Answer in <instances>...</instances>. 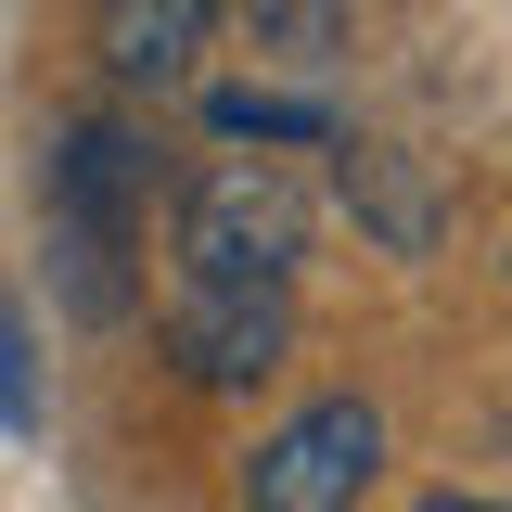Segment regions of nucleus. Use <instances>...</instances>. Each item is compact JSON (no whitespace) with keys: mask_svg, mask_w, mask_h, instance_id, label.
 <instances>
[{"mask_svg":"<svg viewBox=\"0 0 512 512\" xmlns=\"http://www.w3.org/2000/svg\"><path fill=\"white\" fill-rule=\"evenodd\" d=\"M295 256H308V205H295V180L269 154H231V167H205L180 192V269L192 282H295Z\"/></svg>","mask_w":512,"mask_h":512,"instance_id":"nucleus-1","label":"nucleus"},{"mask_svg":"<svg viewBox=\"0 0 512 512\" xmlns=\"http://www.w3.org/2000/svg\"><path fill=\"white\" fill-rule=\"evenodd\" d=\"M384 474V410L372 397H308L295 423H269L244 461V512H359Z\"/></svg>","mask_w":512,"mask_h":512,"instance_id":"nucleus-2","label":"nucleus"},{"mask_svg":"<svg viewBox=\"0 0 512 512\" xmlns=\"http://www.w3.org/2000/svg\"><path fill=\"white\" fill-rule=\"evenodd\" d=\"M282 346H295L282 282H180V308H167V359H180V384H205V397L269 384Z\"/></svg>","mask_w":512,"mask_h":512,"instance_id":"nucleus-3","label":"nucleus"},{"mask_svg":"<svg viewBox=\"0 0 512 512\" xmlns=\"http://www.w3.org/2000/svg\"><path fill=\"white\" fill-rule=\"evenodd\" d=\"M154 218V141L128 116H77L52 154V231H90V244H141Z\"/></svg>","mask_w":512,"mask_h":512,"instance_id":"nucleus-4","label":"nucleus"},{"mask_svg":"<svg viewBox=\"0 0 512 512\" xmlns=\"http://www.w3.org/2000/svg\"><path fill=\"white\" fill-rule=\"evenodd\" d=\"M205 26H218V0H90V52L128 90H180L192 52H205Z\"/></svg>","mask_w":512,"mask_h":512,"instance_id":"nucleus-5","label":"nucleus"},{"mask_svg":"<svg viewBox=\"0 0 512 512\" xmlns=\"http://www.w3.org/2000/svg\"><path fill=\"white\" fill-rule=\"evenodd\" d=\"M333 180L359 205V231L384 256H423L436 244V180H423V154H397V141H333Z\"/></svg>","mask_w":512,"mask_h":512,"instance_id":"nucleus-6","label":"nucleus"},{"mask_svg":"<svg viewBox=\"0 0 512 512\" xmlns=\"http://www.w3.org/2000/svg\"><path fill=\"white\" fill-rule=\"evenodd\" d=\"M205 116H218V141H333V116L308 90H218Z\"/></svg>","mask_w":512,"mask_h":512,"instance_id":"nucleus-7","label":"nucleus"},{"mask_svg":"<svg viewBox=\"0 0 512 512\" xmlns=\"http://www.w3.org/2000/svg\"><path fill=\"white\" fill-rule=\"evenodd\" d=\"M256 52H333V26H346V0H244Z\"/></svg>","mask_w":512,"mask_h":512,"instance_id":"nucleus-8","label":"nucleus"},{"mask_svg":"<svg viewBox=\"0 0 512 512\" xmlns=\"http://www.w3.org/2000/svg\"><path fill=\"white\" fill-rule=\"evenodd\" d=\"M0 423H13V436L39 423V372H26V320H13V295H0Z\"/></svg>","mask_w":512,"mask_h":512,"instance_id":"nucleus-9","label":"nucleus"},{"mask_svg":"<svg viewBox=\"0 0 512 512\" xmlns=\"http://www.w3.org/2000/svg\"><path fill=\"white\" fill-rule=\"evenodd\" d=\"M410 512H500V500H461V487H436V500H410Z\"/></svg>","mask_w":512,"mask_h":512,"instance_id":"nucleus-10","label":"nucleus"}]
</instances>
